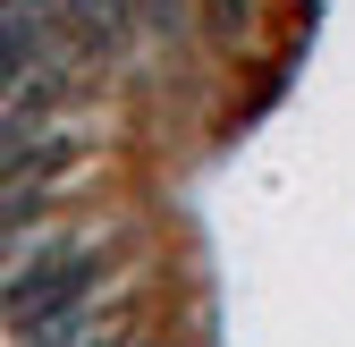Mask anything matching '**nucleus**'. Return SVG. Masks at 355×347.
I'll return each mask as SVG.
<instances>
[{
  "instance_id": "1",
  "label": "nucleus",
  "mask_w": 355,
  "mask_h": 347,
  "mask_svg": "<svg viewBox=\"0 0 355 347\" xmlns=\"http://www.w3.org/2000/svg\"><path fill=\"white\" fill-rule=\"evenodd\" d=\"M127 9H144V17H169V9H178V0H127Z\"/></svg>"
}]
</instances>
